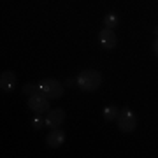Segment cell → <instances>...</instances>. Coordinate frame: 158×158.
<instances>
[{
	"label": "cell",
	"mask_w": 158,
	"mask_h": 158,
	"mask_svg": "<svg viewBox=\"0 0 158 158\" xmlns=\"http://www.w3.org/2000/svg\"><path fill=\"white\" fill-rule=\"evenodd\" d=\"M76 85L85 91H95L102 85V76L97 70H93V69H88V70H83L77 76Z\"/></svg>",
	"instance_id": "1"
},
{
	"label": "cell",
	"mask_w": 158,
	"mask_h": 158,
	"mask_svg": "<svg viewBox=\"0 0 158 158\" xmlns=\"http://www.w3.org/2000/svg\"><path fill=\"white\" fill-rule=\"evenodd\" d=\"M39 90L40 93H44L48 98H60L63 95V86L60 81L56 79H42L39 83Z\"/></svg>",
	"instance_id": "2"
},
{
	"label": "cell",
	"mask_w": 158,
	"mask_h": 158,
	"mask_svg": "<svg viewBox=\"0 0 158 158\" xmlns=\"http://www.w3.org/2000/svg\"><path fill=\"white\" fill-rule=\"evenodd\" d=\"M137 127V118L134 111H130V109H123V111H119V116H118V128L121 132H134Z\"/></svg>",
	"instance_id": "3"
},
{
	"label": "cell",
	"mask_w": 158,
	"mask_h": 158,
	"mask_svg": "<svg viewBox=\"0 0 158 158\" xmlns=\"http://www.w3.org/2000/svg\"><path fill=\"white\" fill-rule=\"evenodd\" d=\"M28 107L34 111V113H46V111H49V100H48V97L44 93H34V95H28Z\"/></svg>",
	"instance_id": "4"
},
{
	"label": "cell",
	"mask_w": 158,
	"mask_h": 158,
	"mask_svg": "<svg viewBox=\"0 0 158 158\" xmlns=\"http://www.w3.org/2000/svg\"><path fill=\"white\" fill-rule=\"evenodd\" d=\"M98 42H100L102 48L113 49V48H116V44H118V39H116V34H114L111 28H104V30H100V34H98Z\"/></svg>",
	"instance_id": "5"
},
{
	"label": "cell",
	"mask_w": 158,
	"mask_h": 158,
	"mask_svg": "<svg viewBox=\"0 0 158 158\" xmlns=\"http://www.w3.org/2000/svg\"><path fill=\"white\" fill-rule=\"evenodd\" d=\"M63 119H65V113H63L62 109H53L49 113L46 114V127H49V128H58L60 125L63 123Z\"/></svg>",
	"instance_id": "6"
},
{
	"label": "cell",
	"mask_w": 158,
	"mask_h": 158,
	"mask_svg": "<svg viewBox=\"0 0 158 158\" xmlns=\"http://www.w3.org/2000/svg\"><path fill=\"white\" fill-rule=\"evenodd\" d=\"M63 142H65V132L60 128H53L49 135L46 137V144L49 148H60Z\"/></svg>",
	"instance_id": "7"
},
{
	"label": "cell",
	"mask_w": 158,
	"mask_h": 158,
	"mask_svg": "<svg viewBox=\"0 0 158 158\" xmlns=\"http://www.w3.org/2000/svg\"><path fill=\"white\" fill-rule=\"evenodd\" d=\"M16 85V74L11 70H6L0 76V90L2 91H11Z\"/></svg>",
	"instance_id": "8"
},
{
	"label": "cell",
	"mask_w": 158,
	"mask_h": 158,
	"mask_svg": "<svg viewBox=\"0 0 158 158\" xmlns=\"http://www.w3.org/2000/svg\"><path fill=\"white\" fill-rule=\"evenodd\" d=\"M102 116H104V119H106V121H113V119H116L119 116V109L116 107V106H113V104H111V106H107V107L102 111Z\"/></svg>",
	"instance_id": "9"
},
{
	"label": "cell",
	"mask_w": 158,
	"mask_h": 158,
	"mask_svg": "<svg viewBox=\"0 0 158 158\" xmlns=\"http://www.w3.org/2000/svg\"><path fill=\"white\" fill-rule=\"evenodd\" d=\"M104 25H106V28H116L118 27V16L114 14V12H109L107 16L104 18Z\"/></svg>",
	"instance_id": "10"
},
{
	"label": "cell",
	"mask_w": 158,
	"mask_h": 158,
	"mask_svg": "<svg viewBox=\"0 0 158 158\" xmlns=\"http://www.w3.org/2000/svg\"><path fill=\"white\" fill-rule=\"evenodd\" d=\"M39 83H28V85L23 86V93L25 95H34V93H39Z\"/></svg>",
	"instance_id": "11"
},
{
	"label": "cell",
	"mask_w": 158,
	"mask_h": 158,
	"mask_svg": "<svg viewBox=\"0 0 158 158\" xmlns=\"http://www.w3.org/2000/svg\"><path fill=\"white\" fill-rule=\"evenodd\" d=\"M42 127H46V121H44V118L40 116V113H37V116L32 118V128H34V130H40Z\"/></svg>",
	"instance_id": "12"
},
{
	"label": "cell",
	"mask_w": 158,
	"mask_h": 158,
	"mask_svg": "<svg viewBox=\"0 0 158 158\" xmlns=\"http://www.w3.org/2000/svg\"><path fill=\"white\" fill-rule=\"evenodd\" d=\"M153 49H155V55L158 56V37H156V40L153 42Z\"/></svg>",
	"instance_id": "13"
},
{
	"label": "cell",
	"mask_w": 158,
	"mask_h": 158,
	"mask_svg": "<svg viewBox=\"0 0 158 158\" xmlns=\"http://www.w3.org/2000/svg\"><path fill=\"white\" fill-rule=\"evenodd\" d=\"M155 35H156V37H158V28H155Z\"/></svg>",
	"instance_id": "14"
}]
</instances>
